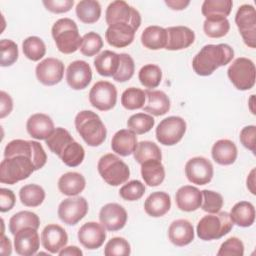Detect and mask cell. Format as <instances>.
<instances>
[{"label":"cell","mask_w":256,"mask_h":256,"mask_svg":"<svg viewBox=\"0 0 256 256\" xmlns=\"http://www.w3.org/2000/svg\"><path fill=\"white\" fill-rule=\"evenodd\" d=\"M46 161V152L39 142L12 140L4 149V159L0 164V182L13 185L27 179L34 171L41 169Z\"/></svg>","instance_id":"cell-1"},{"label":"cell","mask_w":256,"mask_h":256,"mask_svg":"<svg viewBox=\"0 0 256 256\" xmlns=\"http://www.w3.org/2000/svg\"><path fill=\"white\" fill-rule=\"evenodd\" d=\"M233 58L234 50L230 45L207 44L194 56L192 68L199 76H210L219 67L229 64Z\"/></svg>","instance_id":"cell-2"},{"label":"cell","mask_w":256,"mask_h":256,"mask_svg":"<svg viewBox=\"0 0 256 256\" xmlns=\"http://www.w3.org/2000/svg\"><path fill=\"white\" fill-rule=\"evenodd\" d=\"M74 123L76 131L88 146L97 147L105 141L106 127L95 112L91 110L80 111L76 115Z\"/></svg>","instance_id":"cell-3"},{"label":"cell","mask_w":256,"mask_h":256,"mask_svg":"<svg viewBox=\"0 0 256 256\" xmlns=\"http://www.w3.org/2000/svg\"><path fill=\"white\" fill-rule=\"evenodd\" d=\"M52 37L57 49L63 54H72L80 49L82 37L79 34L78 26L70 18L57 20L51 29Z\"/></svg>","instance_id":"cell-4"},{"label":"cell","mask_w":256,"mask_h":256,"mask_svg":"<svg viewBox=\"0 0 256 256\" xmlns=\"http://www.w3.org/2000/svg\"><path fill=\"white\" fill-rule=\"evenodd\" d=\"M233 228V222L228 212H217L203 216L196 228L197 236L204 241L217 240L228 234Z\"/></svg>","instance_id":"cell-5"},{"label":"cell","mask_w":256,"mask_h":256,"mask_svg":"<svg viewBox=\"0 0 256 256\" xmlns=\"http://www.w3.org/2000/svg\"><path fill=\"white\" fill-rule=\"evenodd\" d=\"M97 169L101 178L111 186H119L130 177L128 165L112 153L105 154L99 159Z\"/></svg>","instance_id":"cell-6"},{"label":"cell","mask_w":256,"mask_h":256,"mask_svg":"<svg viewBox=\"0 0 256 256\" xmlns=\"http://www.w3.org/2000/svg\"><path fill=\"white\" fill-rule=\"evenodd\" d=\"M227 75L236 89L241 91L250 90L255 84V64L249 58L239 57L228 67Z\"/></svg>","instance_id":"cell-7"},{"label":"cell","mask_w":256,"mask_h":256,"mask_svg":"<svg viewBox=\"0 0 256 256\" xmlns=\"http://www.w3.org/2000/svg\"><path fill=\"white\" fill-rule=\"evenodd\" d=\"M105 20L108 26L124 23L132 26L136 31L141 25V15L138 10L122 0L113 1L108 5L105 13Z\"/></svg>","instance_id":"cell-8"},{"label":"cell","mask_w":256,"mask_h":256,"mask_svg":"<svg viewBox=\"0 0 256 256\" xmlns=\"http://www.w3.org/2000/svg\"><path fill=\"white\" fill-rule=\"evenodd\" d=\"M186 132V122L179 116H169L160 121L156 128L157 141L165 146L177 144Z\"/></svg>","instance_id":"cell-9"},{"label":"cell","mask_w":256,"mask_h":256,"mask_svg":"<svg viewBox=\"0 0 256 256\" xmlns=\"http://www.w3.org/2000/svg\"><path fill=\"white\" fill-rule=\"evenodd\" d=\"M235 23L244 43L250 47H256V12L250 4L241 5L235 15Z\"/></svg>","instance_id":"cell-10"},{"label":"cell","mask_w":256,"mask_h":256,"mask_svg":"<svg viewBox=\"0 0 256 256\" xmlns=\"http://www.w3.org/2000/svg\"><path fill=\"white\" fill-rule=\"evenodd\" d=\"M89 102L100 111L111 110L117 102V89L115 85L108 81L96 82L90 89Z\"/></svg>","instance_id":"cell-11"},{"label":"cell","mask_w":256,"mask_h":256,"mask_svg":"<svg viewBox=\"0 0 256 256\" xmlns=\"http://www.w3.org/2000/svg\"><path fill=\"white\" fill-rule=\"evenodd\" d=\"M88 212V202L84 197L71 196L58 206V217L67 225H76Z\"/></svg>","instance_id":"cell-12"},{"label":"cell","mask_w":256,"mask_h":256,"mask_svg":"<svg viewBox=\"0 0 256 256\" xmlns=\"http://www.w3.org/2000/svg\"><path fill=\"white\" fill-rule=\"evenodd\" d=\"M185 174L191 183L196 185H206L212 180L214 169L212 163L207 158L197 156L186 162Z\"/></svg>","instance_id":"cell-13"},{"label":"cell","mask_w":256,"mask_h":256,"mask_svg":"<svg viewBox=\"0 0 256 256\" xmlns=\"http://www.w3.org/2000/svg\"><path fill=\"white\" fill-rule=\"evenodd\" d=\"M64 64L57 58H46L37 64L35 74L40 83L45 86H53L61 82L64 75Z\"/></svg>","instance_id":"cell-14"},{"label":"cell","mask_w":256,"mask_h":256,"mask_svg":"<svg viewBox=\"0 0 256 256\" xmlns=\"http://www.w3.org/2000/svg\"><path fill=\"white\" fill-rule=\"evenodd\" d=\"M127 212L123 206L118 203H107L99 212L100 223L108 231H118L122 229L127 222Z\"/></svg>","instance_id":"cell-15"},{"label":"cell","mask_w":256,"mask_h":256,"mask_svg":"<svg viewBox=\"0 0 256 256\" xmlns=\"http://www.w3.org/2000/svg\"><path fill=\"white\" fill-rule=\"evenodd\" d=\"M92 80L90 65L83 60H76L69 64L66 70V82L74 90L85 89Z\"/></svg>","instance_id":"cell-16"},{"label":"cell","mask_w":256,"mask_h":256,"mask_svg":"<svg viewBox=\"0 0 256 256\" xmlns=\"http://www.w3.org/2000/svg\"><path fill=\"white\" fill-rule=\"evenodd\" d=\"M106 239V231L102 224L97 222H87L78 230V240L80 244L89 250L100 248Z\"/></svg>","instance_id":"cell-17"},{"label":"cell","mask_w":256,"mask_h":256,"mask_svg":"<svg viewBox=\"0 0 256 256\" xmlns=\"http://www.w3.org/2000/svg\"><path fill=\"white\" fill-rule=\"evenodd\" d=\"M40 246V238L37 229L25 227L14 235V249L21 256H32L37 253Z\"/></svg>","instance_id":"cell-18"},{"label":"cell","mask_w":256,"mask_h":256,"mask_svg":"<svg viewBox=\"0 0 256 256\" xmlns=\"http://www.w3.org/2000/svg\"><path fill=\"white\" fill-rule=\"evenodd\" d=\"M68 242V235L64 228L57 224H48L41 233V243L51 254L59 253Z\"/></svg>","instance_id":"cell-19"},{"label":"cell","mask_w":256,"mask_h":256,"mask_svg":"<svg viewBox=\"0 0 256 256\" xmlns=\"http://www.w3.org/2000/svg\"><path fill=\"white\" fill-rule=\"evenodd\" d=\"M167 44L165 49L170 51L183 50L195 41V33L186 26H172L166 28Z\"/></svg>","instance_id":"cell-20"},{"label":"cell","mask_w":256,"mask_h":256,"mask_svg":"<svg viewBox=\"0 0 256 256\" xmlns=\"http://www.w3.org/2000/svg\"><path fill=\"white\" fill-rule=\"evenodd\" d=\"M136 30L124 23H118L108 26L105 32L107 43L115 48H124L130 45L135 37Z\"/></svg>","instance_id":"cell-21"},{"label":"cell","mask_w":256,"mask_h":256,"mask_svg":"<svg viewBox=\"0 0 256 256\" xmlns=\"http://www.w3.org/2000/svg\"><path fill=\"white\" fill-rule=\"evenodd\" d=\"M26 129L32 138L46 140L55 130V127L50 116L44 113H35L28 118Z\"/></svg>","instance_id":"cell-22"},{"label":"cell","mask_w":256,"mask_h":256,"mask_svg":"<svg viewBox=\"0 0 256 256\" xmlns=\"http://www.w3.org/2000/svg\"><path fill=\"white\" fill-rule=\"evenodd\" d=\"M175 201L177 207L181 211L192 212L201 207L202 193L194 186L184 185L180 187L175 194Z\"/></svg>","instance_id":"cell-23"},{"label":"cell","mask_w":256,"mask_h":256,"mask_svg":"<svg viewBox=\"0 0 256 256\" xmlns=\"http://www.w3.org/2000/svg\"><path fill=\"white\" fill-rule=\"evenodd\" d=\"M168 237L175 246H186L194 240L193 225L186 219L174 220L168 228Z\"/></svg>","instance_id":"cell-24"},{"label":"cell","mask_w":256,"mask_h":256,"mask_svg":"<svg viewBox=\"0 0 256 256\" xmlns=\"http://www.w3.org/2000/svg\"><path fill=\"white\" fill-rule=\"evenodd\" d=\"M136 134L129 129L117 131L111 140V148L116 154L126 157L134 153L137 146Z\"/></svg>","instance_id":"cell-25"},{"label":"cell","mask_w":256,"mask_h":256,"mask_svg":"<svg viewBox=\"0 0 256 256\" xmlns=\"http://www.w3.org/2000/svg\"><path fill=\"white\" fill-rule=\"evenodd\" d=\"M171 208L170 195L163 191L151 193L144 202V210L151 217H162Z\"/></svg>","instance_id":"cell-26"},{"label":"cell","mask_w":256,"mask_h":256,"mask_svg":"<svg viewBox=\"0 0 256 256\" xmlns=\"http://www.w3.org/2000/svg\"><path fill=\"white\" fill-rule=\"evenodd\" d=\"M211 155L216 163L220 165H231L237 159L238 150L233 141L220 139L213 144Z\"/></svg>","instance_id":"cell-27"},{"label":"cell","mask_w":256,"mask_h":256,"mask_svg":"<svg viewBox=\"0 0 256 256\" xmlns=\"http://www.w3.org/2000/svg\"><path fill=\"white\" fill-rule=\"evenodd\" d=\"M145 95L147 103L143 107L145 112L154 116H162L170 110V99L167 94L161 90H146Z\"/></svg>","instance_id":"cell-28"},{"label":"cell","mask_w":256,"mask_h":256,"mask_svg":"<svg viewBox=\"0 0 256 256\" xmlns=\"http://www.w3.org/2000/svg\"><path fill=\"white\" fill-rule=\"evenodd\" d=\"M86 186L84 176L78 172H67L58 180L59 191L67 196H77Z\"/></svg>","instance_id":"cell-29"},{"label":"cell","mask_w":256,"mask_h":256,"mask_svg":"<svg viewBox=\"0 0 256 256\" xmlns=\"http://www.w3.org/2000/svg\"><path fill=\"white\" fill-rule=\"evenodd\" d=\"M142 45L150 50H159L166 47L167 31L165 28L152 25L146 27L141 34Z\"/></svg>","instance_id":"cell-30"},{"label":"cell","mask_w":256,"mask_h":256,"mask_svg":"<svg viewBox=\"0 0 256 256\" xmlns=\"http://www.w3.org/2000/svg\"><path fill=\"white\" fill-rule=\"evenodd\" d=\"M119 54L104 50L94 59V66L97 73L104 77H113L119 67Z\"/></svg>","instance_id":"cell-31"},{"label":"cell","mask_w":256,"mask_h":256,"mask_svg":"<svg viewBox=\"0 0 256 256\" xmlns=\"http://www.w3.org/2000/svg\"><path fill=\"white\" fill-rule=\"evenodd\" d=\"M233 224L240 227H250L255 221V208L248 201L237 202L229 213Z\"/></svg>","instance_id":"cell-32"},{"label":"cell","mask_w":256,"mask_h":256,"mask_svg":"<svg viewBox=\"0 0 256 256\" xmlns=\"http://www.w3.org/2000/svg\"><path fill=\"white\" fill-rule=\"evenodd\" d=\"M141 176L148 186H158L165 179L164 166L159 160L146 161L141 164Z\"/></svg>","instance_id":"cell-33"},{"label":"cell","mask_w":256,"mask_h":256,"mask_svg":"<svg viewBox=\"0 0 256 256\" xmlns=\"http://www.w3.org/2000/svg\"><path fill=\"white\" fill-rule=\"evenodd\" d=\"M232 6L231 0H205L201 12L206 19H223L230 14Z\"/></svg>","instance_id":"cell-34"},{"label":"cell","mask_w":256,"mask_h":256,"mask_svg":"<svg viewBox=\"0 0 256 256\" xmlns=\"http://www.w3.org/2000/svg\"><path fill=\"white\" fill-rule=\"evenodd\" d=\"M75 12L81 22L93 24L100 19L101 5L96 0H82L77 3Z\"/></svg>","instance_id":"cell-35"},{"label":"cell","mask_w":256,"mask_h":256,"mask_svg":"<svg viewBox=\"0 0 256 256\" xmlns=\"http://www.w3.org/2000/svg\"><path fill=\"white\" fill-rule=\"evenodd\" d=\"M40 226V219L34 212L20 211L14 214L9 220V230L12 235H15L19 230L25 227H33L38 229Z\"/></svg>","instance_id":"cell-36"},{"label":"cell","mask_w":256,"mask_h":256,"mask_svg":"<svg viewBox=\"0 0 256 256\" xmlns=\"http://www.w3.org/2000/svg\"><path fill=\"white\" fill-rule=\"evenodd\" d=\"M45 141L50 151L60 157L65 147L73 142L74 139L68 130L62 127H57Z\"/></svg>","instance_id":"cell-37"},{"label":"cell","mask_w":256,"mask_h":256,"mask_svg":"<svg viewBox=\"0 0 256 256\" xmlns=\"http://www.w3.org/2000/svg\"><path fill=\"white\" fill-rule=\"evenodd\" d=\"M19 198L24 206L38 207L45 199V191L40 185L27 184L20 189Z\"/></svg>","instance_id":"cell-38"},{"label":"cell","mask_w":256,"mask_h":256,"mask_svg":"<svg viewBox=\"0 0 256 256\" xmlns=\"http://www.w3.org/2000/svg\"><path fill=\"white\" fill-rule=\"evenodd\" d=\"M134 159L140 165L149 160H159L162 159V153L157 144L152 141H141L137 144L136 149L133 153Z\"/></svg>","instance_id":"cell-39"},{"label":"cell","mask_w":256,"mask_h":256,"mask_svg":"<svg viewBox=\"0 0 256 256\" xmlns=\"http://www.w3.org/2000/svg\"><path fill=\"white\" fill-rule=\"evenodd\" d=\"M138 78L140 83L148 89L159 86L162 79V70L158 65L146 64L139 70Z\"/></svg>","instance_id":"cell-40"},{"label":"cell","mask_w":256,"mask_h":256,"mask_svg":"<svg viewBox=\"0 0 256 256\" xmlns=\"http://www.w3.org/2000/svg\"><path fill=\"white\" fill-rule=\"evenodd\" d=\"M22 50L26 58L29 60L39 61L45 56L46 46L41 38L37 36H30L23 41Z\"/></svg>","instance_id":"cell-41"},{"label":"cell","mask_w":256,"mask_h":256,"mask_svg":"<svg viewBox=\"0 0 256 256\" xmlns=\"http://www.w3.org/2000/svg\"><path fill=\"white\" fill-rule=\"evenodd\" d=\"M145 91L136 87L127 88L121 96V104L127 110H136L144 107Z\"/></svg>","instance_id":"cell-42"},{"label":"cell","mask_w":256,"mask_h":256,"mask_svg":"<svg viewBox=\"0 0 256 256\" xmlns=\"http://www.w3.org/2000/svg\"><path fill=\"white\" fill-rule=\"evenodd\" d=\"M84 157L85 150L83 146L74 140L65 147L59 158L65 165L69 167H77L83 162Z\"/></svg>","instance_id":"cell-43"},{"label":"cell","mask_w":256,"mask_h":256,"mask_svg":"<svg viewBox=\"0 0 256 256\" xmlns=\"http://www.w3.org/2000/svg\"><path fill=\"white\" fill-rule=\"evenodd\" d=\"M155 124L154 118L146 113H136L129 117L127 127L135 134L141 135L149 132Z\"/></svg>","instance_id":"cell-44"},{"label":"cell","mask_w":256,"mask_h":256,"mask_svg":"<svg viewBox=\"0 0 256 256\" xmlns=\"http://www.w3.org/2000/svg\"><path fill=\"white\" fill-rule=\"evenodd\" d=\"M230 29V23L227 18L223 19H205L203 30L205 35L210 38H221L227 35Z\"/></svg>","instance_id":"cell-45"},{"label":"cell","mask_w":256,"mask_h":256,"mask_svg":"<svg viewBox=\"0 0 256 256\" xmlns=\"http://www.w3.org/2000/svg\"><path fill=\"white\" fill-rule=\"evenodd\" d=\"M103 47L102 37L96 32H88L82 37L80 52L87 57H92L98 54Z\"/></svg>","instance_id":"cell-46"},{"label":"cell","mask_w":256,"mask_h":256,"mask_svg":"<svg viewBox=\"0 0 256 256\" xmlns=\"http://www.w3.org/2000/svg\"><path fill=\"white\" fill-rule=\"evenodd\" d=\"M119 67L113 79L117 82H126L132 78L135 71L133 58L127 53L119 54Z\"/></svg>","instance_id":"cell-47"},{"label":"cell","mask_w":256,"mask_h":256,"mask_svg":"<svg viewBox=\"0 0 256 256\" xmlns=\"http://www.w3.org/2000/svg\"><path fill=\"white\" fill-rule=\"evenodd\" d=\"M201 193H202L201 208L203 211L213 214L221 210L224 204V200L220 193L212 190H207V189L201 191Z\"/></svg>","instance_id":"cell-48"},{"label":"cell","mask_w":256,"mask_h":256,"mask_svg":"<svg viewBox=\"0 0 256 256\" xmlns=\"http://www.w3.org/2000/svg\"><path fill=\"white\" fill-rule=\"evenodd\" d=\"M1 59L0 63L2 67H8L13 65L19 56L17 44L10 39H2L0 41Z\"/></svg>","instance_id":"cell-49"},{"label":"cell","mask_w":256,"mask_h":256,"mask_svg":"<svg viewBox=\"0 0 256 256\" xmlns=\"http://www.w3.org/2000/svg\"><path fill=\"white\" fill-rule=\"evenodd\" d=\"M130 253V244L123 237L111 238L104 247V255L106 256H127Z\"/></svg>","instance_id":"cell-50"},{"label":"cell","mask_w":256,"mask_h":256,"mask_svg":"<svg viewBox=\"0 0 256 256\" xmlns=\"http://www.w3.org/2000/svg\"><path fill=\"white\" fill-rule=\"evenodd\" d=\"M144 193L145 185L139 180H131L119 190V195L126 201H137L142 198Z\"/></svg>","instance_id":"cell-51"},{"label":"cell","mask_w":256,"mask_h":256,"mask_svg":"<svg viewBox=\"0 0 256 256\" xmlns=\"http://www.w3.org/2000/svg\"><path fill=\"white\" fill-rule=\"evenodd\" d=\"M218 256H243L244 255V244L237 237H230L225 240L218 252Z\"/></svg>","instance_id":"cell-52"},{"label":"cell","mask_w":256,"mask_h":256,"mask_svg":"<svg viewBox=\"0 0 256 256\" xmlns=\"http://www.w3.org/2000/svg\"><path fill=\"white\" fill-rule=\"evenodd\" d=\"M239 139L241 144L250 150L251 152L255 153V139H256V127L254 125L245 126L239 135Z\"/></svg>","instance_id":"cell-53"},{"label":"cell","mask_w":256,"mask_h":256,"mask_svg":"<svg viewBox=\"0 0 256 256\" xmlns=\"http://www.w3.org/2000/svg\"><path fill=\"white\" fill-rule=\"evenodd\" d=\"M45 8L52 13H66L71 10L74 5L73 0H48L43 1Z\"/></svg>","instance_id":"cell-54"},{"label":"cell","mask_w":256,"mask_h":256,"mask_svg":"<svg viewBox=\"0 0 256 256\" xmlns=\"http://www.w3.org/2000/svg\"><path fill=\"white\" fill-rule=\"evenodd\" d=\"M16 202L15 194L12 190L7 188L0 189V211L7 212L10 211Z\"/></svg>","instance_id":"cell-55"},{"label":"cell","mask_w":256,"mask_h":256,"mask_svg":"<svg viewBox=\"0 0 256 256\" xmlns=\"http://www.w3.org/2000/svg\"><path fill=\"white\" fill-rule=\"evenodd\" d=\"M13 109V101L8 93L5 91L0 92V118L3 119L11 113Z\"/></svg>","instance_id":"cell-56"},{"label":"cell","mask_w":256,"mask_h":256,"mask_svg":"<svg viewBox=\"0 0 256 256\" xmlns=\"http://www.w3.org/2000/svg\"><path fill=\"white\" fill-rule=\"evenodd\" d=\"M165 4L171 8L172 10H183L185 9L189 4L190 1H184V0H166Z\"/></svg>","instance_id":"cell-57"},{"label":"cell","mask_w":256,"mask_h":256,"mask_svg":"<svg viewBox=\"0 0 256 256\" xmlns=\"http://www.w3.org/2000/svg\"><path fill=\"white\" fill-rule=\"evenodd\" d=\"M12 252V245L9 240L4 234L1 236V245H0V253L2 255H10Z\"/></svg>","instance_id":"cell-58"},{"label":"cell","mask_w":256,"mask_h":256,"mask_svg":"<svg viewBox=\"0 0 256 256\" xmlns=\"http://www.w3.org/2000/svg\"><path fill=\"white\" fill-rule=\"evenodd\" d=\"M58 254L60 256H65V255L82 256L83 252L77 246H67V247H64L62 250H60V252Z\"/></svg>","instance_id":"cell-59"},{"label":"cell","mask_w":256,"mask_h":256,"mask_svg":"<svg viewBox=\"0 0 256 256\" xmlns=\"http://www.w3.org/2000/svg\"><path fill=\"white\" fill-rule=\"evenodd\" d=\"M246 184H247V188L248 190L253 194L255 195L256 194V191H255V169L253 168L251 170V172L249 173L248 177H247V180H246Z\"/></svg>","instance_id":"cell-60"}]
</instances>
